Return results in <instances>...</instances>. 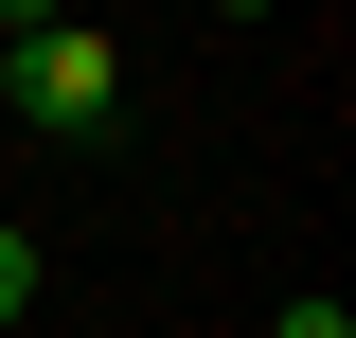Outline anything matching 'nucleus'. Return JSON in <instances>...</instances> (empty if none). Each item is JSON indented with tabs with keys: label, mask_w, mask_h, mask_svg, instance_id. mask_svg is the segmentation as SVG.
Segmentation results:
<instances>
[{
	"label": "nucleus",
	"mask_w": 356,
	"mask_h": 338,
	"mask_svg": "<svg viewBox=\"0 0 356 338\" xmlns=\"http://www.w3.org/2000/svg\"><path fill=\"white\" fill-rule=\"evenodd\" d=\"M18 303H36V232H0V338H18Z\"/></svg>",
	"instance_id": "2"
},
{
	"label": "nucleus",
	"mask_w": 356,
	"mask_h": 338,
	"mask_svg": "<svg viewBox=\"0 0 356 338\" xmlns=\"http://www.w3.org/2000/svg\"><path fill=\"white\" fill-rule=\"evenodd\" d=\"M267 338H356V303H285V321H267Z\"/></svg>",
	"instance_id": "3"
},
{
	"label": "nucleus",
	"mask_w": 356,
	"mask_h": 338,
	"mask_svg": "<svg viewBox=\"0 0 356 338\" xmlns=\"http://www.w3.org/2000/svg\"><path fill=\"white\" fill-rule=\"evenodd\" d=\"M0 89H18L36 143H89L107 107H125V36H89V18H18V36H0Z\"/></svg>",
	"instance_id": "1"
}]
</instances>
